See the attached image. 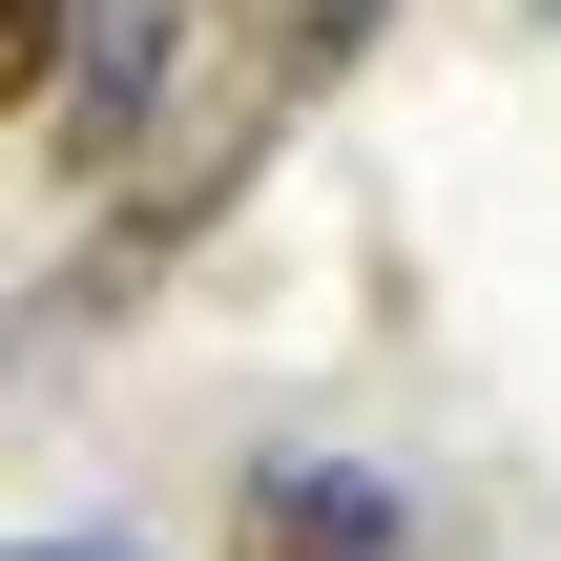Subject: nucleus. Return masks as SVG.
I'll list each match as a JSON object with an SVG mask.
<instances>
[{
  "instance_id": "1",
  "label": "nucleus",
  "mask_w": 561,
  "mask_h": 561,
  "mask_svg": "<svg viewBox=\"0 0 561 561\" xmlns=\"http://www.w3.org/2000/svg\"><path fill=\"white\" fill-rule=\"evenodd\" d=\"M271 104H291V42H187V62H167V104L104 146V250L146 271L167 229H208V208H229V167L271 146Z\"/></svg>"
},
{
  "instance_id": "2",
  "label": "nucleus",
  "mask_w": 561,
  "mask_h": 561,
  "mask_svg": "<svg viewBox=\"0 0 561 561\" xmlns=\"http://www.w3.org/2000/svg\"><path fill=\"white\" fill-rule=\"evenodd\" d=\"M250 520H271L291 561H396V500H375V479H333V458H271V479H250Z\"/></svg>"
},
{
  "instance_id": "3",
  "label": "nucleus",
  "mask_w": 561,
  "mask_h": 561,
  "mask_svg": "<svg viewBox=\"0 0 561 561\" xmlns=\"http://www.w3.org/2000/svg\"><path fill=\"white\" fill-rule=\"evenodd\" d=\"M375 21H396V0H271V42H291V83H333V62H354Z\"/></svg>"
},
{
  "instance_id": "4",
  "label": "nucleus",
  "mask_w": 561,
  "mask_h": 561,
  "mask_svg": "<svg viewBox=\"0 0 561 561\" xmlns=\"http://www.w3.org/2000/svg\"><path fill=\"white\" fill-rule=\"evenodd\" d=\"M0 83H21V104H62V0H0Z\"/></svg>"
},
{
  "instance_id": "5",
  "label": "nucleus",
  "mask_w": 561,
  "mask_h": 561,
  "mask_svg": "<svg viewBox=\"0 0 561 561\" xmlns=\"http://www.w3.org/2000/svg\"><path fill=\"white\" fill-rule=\"evenodd\" d=\"M541 21H561V0H541Z\"/></svg>"
}]
</instances>
